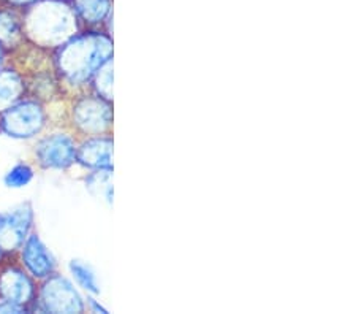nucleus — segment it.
Wrapping results in <instances>:
<instances>
[{"label":"nucleus","instance_id":"obj_12","mask_svg":"<svg viewBox=\"0 0 356 314\" xmlns=\"http://www.w3.org/2000/svg\"><path fill=\"white\" fill-rule=\"evenodd\" d=\"M27 84L19 72L13 68H0V113L24 97Z\"/></svg>","mask_w":356,"mask_h":314},{"label":"nucleus","instance_id":"obj_17","mask_svg":"<svg viewBox=\"0 0 356 314\" xmlns=\"http://www.w3.org/2000/svg\"><path fill=\"white\" fill-rule=\"evenodd\" d=\"M33 175H35L33 168L29 164H16L5 176V185L13 187V189H19V187L27 186L33 180Z\"/></svg>","mask_w":356,"mask_h":314},{"label":"nucleus","instance_id":"obj_1","mask_svg":"<svg viewBox=\"0 0 356 314\" xmlns=\"http://www.w3.org/2000/svg\"><path fill=\"white\" fill-rule=\"evenodd\" d=\"M114 57L113 36L103 29H81L54 49V68L68 89H89L95 72Z\"/></svg>","mask_w":356,"mask_h":314},{"label":"nucleus","instance_id":"obj_16","mask_svg":"<svg viewBox=\"0 0 356 314\" xmlns=\"http://www.w3.org/2000/svg\"><path fill=\"white\" fill-rule=\"evenodd\" d=\"M113 86H114V57L110 61H106L105 64L95 72V75L90 79L89 89L92 93L105 97L108 100H113L114 99Z\"/></svg>","mask_w":356,"mask_h":314},{"label":"nucleus","instance_id":"obj_8","mask_svg":"<svg viewBox=\"0 0 356 314\" xmlns=\"http://www.w3.org/2000/svg\"><path fill=\"white\" fill-rule=\"evenodd\" d=\"M33 222V211L29 203L21 205L10 213L0 214V248L5 253L19 249L31 233Z\"/></svg>","mask_w":356,"mask_h":314},{"label":"nucleus","instance_id":"obj_21","mask_svg":"<svg viewBox=\"0 0 356 314\" xmlns=\"http://www.w3.org/2000/svg\"><path fill=\"white\" fill-rule=\"evenodd\" d=\"M3 64V45L0 43V67Z\"/></svg>","mask_w":356,"mask_h":314},{"label":"nucleus","instance_id":"obj_9","mask_svg":"<svg viewBox=\"0 0 356 314\" xmlns=\"http://www.w3.org/2000/svg\"><path fill=\"white\" fill-rule=\"evenodd\" d=\"M76 164L86 170L114 168L113 134L84 136L78 141Z\"/></svg>","mask_w":356,"mask_h":314},{"label":"nucleus","instance_id":"obj_10","mask_svg":"<svg viewBox=\"0 0 356 314\" xmlns=\"http://www.w3.org/2000/svg\"><path fill=\"white\" fill-rule=\"evenodd\" d=\"M21 260L22 268L33 279L43 281L57 270V262L51 251L46 248L37 233H29L24 243L21 244Z\"/></svg>","mask_w":356,"mask_h":314},{"label":"nucleus","instance_id":"obj_4","mask_svg":"<svg viewBox=\"0 0 356 314\" xmlns=\"http://www.w3.org/2000/svg\"><path fill=\"white\" fill-rule=\"evenodd\" d=\"M48 116L42 100L24 99L16 102L2 111L0 127L13 139H32L44 129Z\"/></svg>","mask_w":356,"mask_h":314},{"label":"nucleus","instance_id":"obj_2","mask_svg":"<svg viewBox=\"0 0 356 314\" xmlns=\"http://www.w3.org/2000/svg\"><path fill=\"white\" fill-rule=\"evenodd\" d=\"M81 29L67 0H37L22 10L24 38L37 48L57 49Z\"/></svg>","mask_w":356,"mask_h":314},{"label":"nucleus","instance_id":"obj_18","mask_svg":"<svg viewBox=\"0 0 356 314\" xmlns=\"http://www.w3.org/2000/svg\"><path fill=\"white\" fill-rule=\"evenodd\" d=\"M0 2H2L3 5H7V7L24 10V8L29 7V5H32L33 2H37V0H0Z\"/></svg>","mask_w":356,"mask_h":314},{"label":"nucleus","instance_id":"obj_19","mask_svg":"<svg viewBox=\"0 0 356 314\" xmlns=\"http://www.w3.org/2000/svg\"><path fill=\"white\" fill-rule=\"evenodd\" d=\"M86 310H90L92 313H102V314H106L108 310L106 308H103L99 301L95 300L94 295H89L88 299V304H86Z\"/></svg>","mask_w":356,"mask_h":314},{"label":"nucleus","instance_id":"obj_15","mask_svg":"<svg viewBox=\"0 0 356 314\" xmlns=\"http://www.w3.org/2000/svg\"><path fill=\"white\" fill-rule=\"evenodd\" d=\"M70 273L76 284L86 290L89 295H100L102 289L99 284V279H97V275L89 264H86L83 260H72L70 262Z\"/></svg>","mask_w":356,"mask_h":314},{"label":"nucleus","instance_id":"obj_23","mask_svg":"<svg viewBox=\"0 0 356 314\" xmlns=\"http://www.w3.org/2000/svg\"><path fill=\"white\" fill-rule=\"evenodd\" d=\"M67 2H70V0H67Z\"/></svg>","mask_w":356,"mask_h":314},{"label":"nucleus","instance_id":"obj_14","mask_svg":"<svg viewBox=\"0 0 356 314\" xmlns=\"http://www.w3.org/2000/svg\"><path fill=\"white\" fill-rule=\"evenodd\" d=\"M86 187L92 196L103 198L108 203H113L114 186H113V168H100V170H88L84 178Z\"/></svg>","mask_w":356,"mask_h":314},{"label":"nucleus","instance_id":"obj_5","mask_svg":"<svg viewBox=\"0 0 356 314\" xmlns=\"http://www.w3.org/2000/svg\"><path fill=\"white\" fill-rule=\"evenodd\" d=\"M35 299L38 310L43 313L72 314L86 311V301L74 284L57 273L43 279Z\"/></svg>","mask_w":356,"mask_h":314},{"label":"nucleus","instance_id":"obj_22","mask_svg":"<svg viewBox=\"0 0 356 314\" xmlns=\"http://www.w3.org/2000/svg\"><path fill=\"white\" fill-rule=\"evenodd\" d=\"M3 253H5V251H3L2 248H0V259H2V256H3Z\"/></svg>","mask_w":356,"mask_h":314},{"label":"nucleus","instance_id":"obj_13","mask_svg":"<svg viewBox=\"0 0 356 314\" xmlns=\"http://www.w3.org/2000/svg\"><path fill=\"white\" fill-rule=\"evenodd\" d=\"M24 38L22 31V10L13 7H0V43L5 47H18Z\"/></svg>","mask_w":356,"mask_h":314},{"label":"nucleus","instance_id":"obj_3","mask_svg":"<svg viewBox=\"0 0 356 314\" xmlns=\"http://www.w3.org/2000/svg\"><path fill=\"white\" fill-rule=\"evenodd\" d=\"M70 124L74 134L81 139L92 135L113 134V100L92 93L90 89L76 93L70 107Z\"/></svg>","mask_w":356,"mask_h":314},{"label":"nucleus","instance_id":"obj_6","mask_svg":"<svg viewBox=\"0 0 356 314\" xmlns=\"http://www.w3.org/2000/svg\"><path fill=\"white\" fill-rule=\"evenodd\" d=\"M78 136L67 130H56L35 145V161L46 170H67L76 164Z\"/></svg>","mask_w":356,"mask_h":314},{"label":"nucleus","instance_id":"obj_11","mask_svg":"<svg viewBox=\"0 0 356 314\" xmlns=\"http://www.w3.org/2000/svg\"><path fill=\"white\" fill-rule=\"evenodd\" d=\"M83 29H103L113 36V0H70Z\"/></svg>","mask_w":356,"mask_h":314},{"label":"nucleus","instance_id":"obj_20","mask_svg":"<svg viewBox=\"0 0 356 314\" xmlns=\"http://www.w3.org/2000/svg\"><path fill=\"white\" fill-rule=\"evenodd\" d=\"M24 308H21L15 304H10V301L0 300V313H24Z\"/></svg>","mask_w":356,"mask_h":314},{"label":"nucleus","instance_id":"obj_7","mask_svg":"<svg viewBox=\"0 0 356 314\" xmlns=\"http://www.w3.org/2000/svg\"><path fill=\"white\" fill-rule=\"evenodd\" d=\"M35 283L24 268L8 267L0 273V300L27 310L29 305L35 304Z\"/></svg>","mask_w":356,"mask_h":314}]
</instances>
